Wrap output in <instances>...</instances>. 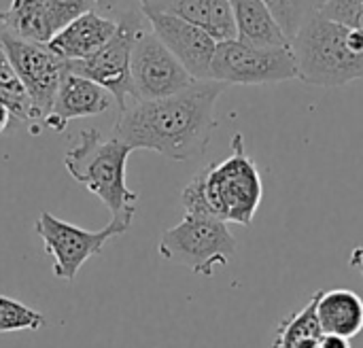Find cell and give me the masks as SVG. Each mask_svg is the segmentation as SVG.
I'll return each mask as SVG.
<instances>
[{"label": "cell", "instance_id": "obj_1", "mask_svg": "<svg viewBox=\"0 0 363 348\" xmlns=\"http://www.w3.org/2000/svg\"><path fill=\"white\" fill-rule=\"evenodd\" d=\"M223 89V83L202 79L179 94L128 104L119 111L113 136L132 149H149L174 162H189L211 145L217 128L215 106Z\"/></svg>", "mask_w": 363, "mask_h": 348}, {"label": "cell", "instance_id": "obj_2", "mask_svg": "<svg viewBox=\"0 0 363 348\" xmlns=\"http://www.w3.org/2000/svg\"><path fill=\"white\" fill-rule=\"evenodd\" d=\"M298 79L319 87H340L363 79V32L313 11L291 38Z\"/></svg>", "mask_w": 363, "mask_h": 348}, {"label": "cell", "instance_id": "obj_3", "mask_svg": "<svg viewBox=\"0 0 363 348\" xmlns=\"http://www.w3.org/2000/svg\"><path fill=\"white\" fill-rule=\"evenodd\" d=\"M134 149L117 136L104 138L89 128L66 151L64 166L68 174L89 193L100 198L113 217H134L138 193L125 183L128 157Z\"/></svg>", "mask_w": 363, "mask_h": 348}, {"label": "cell", "instance_id": "obj_4", "mask_svg": "<svg viewBox=\"0 0 363 348\" xmlns=\"http://www.w3.org/2000/svg\"><path fill=\"white\" fill-rule=\"evenodd\" d=\"M204 187L213 217L249 228L262 204L264 183L245 149V138L234 134L230 155L219 164L204 166Z\"/></svg>", "mask_w": 363, "mask_h": 348}, {"label": "cell", "instance_id": "obj_5", "mask_svg": "<svg viewBox=\"0 0 363 348\" xmlns=\"http://www.w3.org/2000/svg\"><path fill=\"white\" fill-rule=\"evenodd\" d=\"M157 251L162 259L185 266L194 274L213 276L217 266H230L236 238L223 219L185 213L181 223L162 234Z\"/></svg>", "mask_w": 363, "mask_h": 348}, {"label": "cell", "instance_id": "obj_6", "mask_svg": "<svg viewBox=\"0 0 363 348\" xmlns=\"http://www.w3.org/2000/svg\"><path fill=\"white\" fill-rule=\"evenodd\" d=\"M0 45L6 51L15 72L19 74L30 102L32 121L30 134H38L45 128V119L53 106L62 79L68 74V60L49 49L47 43L21 38L0 23Z\"/></svg>", "mask_w": 363, "mask_h": 348}, {"label": "cell", "instance_id": "obj_7", "mask_svg": "<svg viewBox=\"0 0 363 348\" xmlns=\"http://www.w3.org/2000/svg\"><path fill=\"white\" fill-rule=\"evenodd\" d=\"M208 79L223 85H264L298 79L291 45L257 47L240 38L217 43Z\"/></svg>", "mask_w": 363, "mask_h": 348}, {"label": "cell", "instance_id": "obj_8", "mask_svg": "<svg viewBox=\"0 0 363 348\" xmlns=\"http://www.w3.org/2000/svg\"><path fill=\"white\" fill-rule=\"evenodd\" d=\"M132 219L134 217H113L106 228L89 232L66 223L51 213H40L34 232L40 236L45 251L53 257V274L70 283L89 257L98 255L108 240L130 230Z\"/></svg>", "mask_w": 363, "mask_h": 348}, {"label": "cell", "instance_id": "obj_9", "mask_svg": "<svg viewBox=\"0 0 363 348\" xmlns=\"http://www.w3.org/2000/svg\"><path fill=\"white\" fill-rule=\"evenodd\" d=\"M140 19L132 13L119 21L115 36L96 53L83 60L68 62L70 72L91 79L94 83L102 85L117 102L119 111L128 106V98L134 100V85H132V51L134 43L140 34Z\"/></svg>", "mask_w": 363, "mask_h": 348}, {"label": "cell", "instance_id": "obj_10", "mask_svg": "<svg viewBox=\"0 0 363 348\" xmlns=\"http://www.w3.org/2000/svg\"><path fill=\"white\" fill-rule=\"evenodd\" d=\"M194 81L198 79L191 77L183 62L160 40V36L153 30H140L132 51L134 102L157 100L179 94Z\"/></svg>", "mask_w": 363, "mask_h": 348}, {"label": "cell", "instance_id": "obj_11", "mask_svg": "<svg viewBox=\"0 0 363 348\" xmlns=\"http://www.w3.org/2000/svg\"><path fill=\"white\" fill-rule=\"evenodd\" d=\"M143 15L149 19L160 40L183 62L194 79H208L217 40L206 30L179 15L164 13L151 6H143Z\"/></svg>", "mask_w": 363, "mask_h": 348}, {"label": "cell", "instance_id": "obj_12", "mask_svg": "<svg viewBox=\"0 0 363 348\" xmlns=\"http://www.w3.org/2000/svg\"><path fill=\"white\" fill-rule=\"evenodd\" d=\"M113 102L115 98L102 85L68 70V74L60 83L53 106L45 119V128L53 132H64L68 121L102 115L113 106Z\"/></svg>", "mask_w": 363, "mask_h": 348}, {"label": "cell", "instance_id": "obj_13", "mask_svg": "<svg viewBox=\"0 0 363 348\" xmlns=\"http://www.w3.org/2000/svg\"><path fill=\"white\" fill-rule=\"evenodd\" d=\"M117 28L119 21L102 17L96 11H87L70 23H66L62 30H57L47 45L60 57L74 62L89 57L91 53L102 49L115 36Z\"/></svg>", "mask_w": 363, "mask_h": 348}, {"label": "cell", "instance_id": "obj_14", "mask_svg": "<svg viewBox=\"0 0 363 348\" xmlns=\"http://www.w3.org/2000/svg\"><path fill=\"white\" fill-rule=\"evenodd\" d=\"M143 6L179 15L206 30L217 43L236 38V23L230 0H155Z\"/></svg>", "mask_w": 363, "mask_h": 348}, {"label": "cell", "instance_id": "obj_15", "mask_svg": "<svg viewBox=\"0 0 363 348\" xmlns=\"http://www.w3.org/2000/svg\"><path fill=\"white\" fill-rule=\"evenodd\" d=\"M236 38L257 47H285L291 45L274 13L264 0H230Z\"/></svg>", "mask_w": 363, "mask_h": 348}, {"label": "cell", "instance_id": "obj_16", "mask_svg": "<svg viewBox=\"0 0 363 348\" xmlns=\"http://www.w3.org/2000/svg\"><path fill=\"white\" fill-rule=\"evenodd\" d=\"M317 315L323 334L355 338L363 330V300L351 289H321Z\"/></svg>", "mask_w": 363, "mask_h": 348}, {"label": "cell", "instance_id": "obj_17", "mask_svg": "<svg viewBox=\"0 0 363 348\" xmlns=\"http://www.w3.org/2000/svg\"><path fill=\"white\" fill-rule=\"evenodd\" d=\"M0 23L13 34L36 43H49L55 34L47 0H11L9 9L0 13Z\"/></svg>", "mask_w": 363, "mask_h": 348}, {"label": "cell", "instance_id": "obj_18", "mask_svg": "<svg viewBox=\"0 0 363 348\" xmlns=\"http://www.w3.org/2000/svg\"><path fill=\"white\" fill-rule=\"evenodd\" d=\"M311 336L315 338L323 336L319 315H317V296H313L300 313H294L279 323L272 348H289L294 342L302 338H311Z\"/></svg>", "mask_w": 363, "mask_h": 348}, {"label": "cell", "instance_id": "obj_19", "mask_svg": "<svg viewBox=\"0 0 363 348\" xmlns=\"http://www.w3.org/2000/svg\"><path fill=\"white\" fill-rule=\"evenodd\" d=\"M0 100L9 106V111L13 113L15 119L30 125V121H32L30 96L26 91L19 74L15 72L6 51L2 49V45H0Z\"/></svg>", "mask_w": 363, "mask_h": 348}, {"label": "cell", "instance_id": "obj_20", "mask_svg": "<svg viewBox=\"0 0 363 348\" xmlns=\"http://www.w3.org/2000/svg\"><path fill=\"white\" fill-rule=\"evenodd\" d=\"M47 325V317L13 298L0 296V334L38 332Z\"/></svg>", "mask_w": 363, "mask_h": 348}, {"label": "cell", "instance_id": "obj_21", "mask_svg": "<svg viewBox=\"0 0 363 348\" xmlns=\"http://www.w3.org/2000/svg\"><path fill=\"white\" fill-rule=\"evenodd\" d=\"M264 2L274 13L277 21L281 23V28L287 34L289 43L298 34V30L306 21V17L313 13L308 0H264Z\"/></svg>", "mask_w": 363, "mask_h": 348}, {"label": "cell", "instance_id": "obj_22", "mask_svg": "<svg viewBox=\"0 0 363 348\" xmlns=\"http://www.w3.org/2000/svg\"><path fill=\"white\" fill-rule=\"evenodd\" d=\"M204 176L206 170H198V174L187 183V187L181 193V204L187 215H200V217H213L211 204L206 198V187H204Z\"/></svg>", "mask_w": 363, "mask_h": 348}, {"label": "cell", "instance_id": "obj_23", "mask_svg": "<svg viewBox=\"0 0 363 348\" xmlns=\"http://www.w3.org/2000/svg\"><path fill=\"white\" fill-rule=\"evenodd\" d=\"M100 2L102 0H47L55 32L62 30L72 19H77L79 15L94 11V6H98Z\"/></svg>", "mask_w": 363, "mask_h": 348}, {"label": "cell", "instance_id": "obj_24", "mask_svg": "<svg viewBox=\"0 0 363 348\" xmlns=\"http://www.w3.org/2000/svg\"><path fill=\"white\" fill-rule=\"evenodd\" d=\"M319 348H353L351 347V338L345 336H336V334H323L319 340Z\"/></svg>", "mask_w": 363, "mask_h": 348}, {"label": "cell", "instance_id": "obj_25", "mask_svg": "<svg viewBox=\"0 0 363 348\" xmlns=\"http://www.w3.org/2000/svg\"><path fill=\"white\" fill-rule=\"evenodd\" d=\"M11 119H13V113H11V111H9V106L0 100V134L9 128Z\"/></svg>", "mask_w": 363, "mask_h": 348}, {"label": "cell", "instance_id": "obj_26", "mask_svg": "<svg viewBox=\"0 0 363 348\" xmlns=\"http://www.w3.org/2000/svg\"><path fill=\"white\" fill-rule=\"evenodd\" d=\"M351 268H355V270H359L363 276V247H357V249H353V253H351Z\"/></svg>", "mask_w": 363, "mask_h": 348}, {"label": "cell", "instance_id": "obj_27", "mask_svg": "<svg viewBox=\"0 0 363 348\" xmlns=\"http://www.w3.org/2000/svg\"><path fill=\"white\" fill-rule=\"evenodd\" d=\"M325 2H328V0H308V4H311V9H313V11H319Z\"/></svg>", "mask_w": 363, "mask_h": 348}, {"label": "cell", "instance_id": "obj_28", "mask_svg": "<svg viewBox=\"0 0 363 348\" xmlns=\"http://www.w3.org/2000/svg\"><path fill=\"white\" fill-rule=\"evenodd\" d=\"M138 2H140V6H143V4H151V2H155V0H138Z\"/></svg>", "mask_w": 363, "mask_h": 348}]
</instances>
